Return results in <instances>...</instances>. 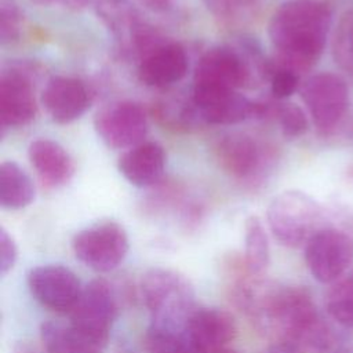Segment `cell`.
I'll return each mask as SVG.
<instances>
[{
    "label": "cell",
    "mask_w": 353,
    "mask_h": 353,
    "mask_svg": "<svg viewBox=\"0 0 353 353\" xmlns=\"http://www.w3.org/2000/svg\"><path fill=\"white\" fill-rule=\"evenodd\" d=\"M233 299L276 345L316 353L336 352L335 325L319 313L305 288L245 279L233 287Z\"/></svg>",
    "instance_id": "cell-1"
},
{
    "label": "cell",
    "mask_w": 353,
    "mask_h": 353,
    "mask_svg": "<svg viewBox=\"0 0 353 353\" xmlns=\"http://www.w3.org/2000/svg\"><path fill=\"white\" fill-rule=\"evenodd\" d=\"M332 23V10L321 0H288L272 15L269 37L276 50V66L296 73L320 59Z\"/></svg>",
    "instance_id": "cell-2"
},
{
    "label": "cell",
    "mask_w": 353,
    "mask_h": 353,
    "mask_svg": "<svg viewBox=\"0 0 353 353\" xmlns=\"http://www.w3.org/2000/svg\"><path fill=\"white\" fill-rule=\"evenodd\" d=\"M141 294L150 313V323L185 325L194 305V288L176 270L153 268L141 280Z\"/></svg>",
    "instance_id": "cell-3"
},
{
    "label": "cell",
    "mask_w": 353,
    "mask_h": 353,
    "mask_svg": "<svg viewBox=\"0 0 353 353\" xmlns=\"http://www.w3.org/2000/svg\"><path fill=\"white\" fill-rule=\"evenodd\" d=\"M266 219L273 237L281 245L295 248L321 229L323 208L301 190H285L270 201Z\"/></svg>",
    "instance_id": "cell-4"
},
{
    "label": "cell",
    "mask_w": 353,
    "mask_h": 353,
    "mask_svg": "<svg viewBox=\"0 0 353 353\" xmlns=\"http://www.w3.org/2000/svg\"><path fill=\"white\" fill-rule=\"evenodd\" d=\"M74 256L95 272H110L127 256L130 240L125 229L114 221L87 226L72 239Z\"/></svg>",
    "instance_id": "cell-5"
},
{
    "label": "cell",
    "mask_w": 353,
    "mask_h": 353,
    "mask_svg": "<svg viewBox=\"0 0 353 353\" xmlns=\"http://www.w3.org/2000/svg\"><path fill=\"white\" fill-rule=\"evenodd\" d=\"M117 312V296L112 284L105 279H94L83 287L79 301L69 312V321L106 349Z\"/></svg>",
    "instance_id": "cell-6"
},
{
    "label": "cell",
    "mask_w": 353,
    "mask_h": 353,
    "mask_svg": "<svg viewBox=\"0 0 353 353\" xmlns=\"http://www.w3.org/2000/svg\"><path fill=\"white\" fill-rule=\"evenodd\" d=\"M301 98L317 131L330 134L346 113L349 90L339 74L324 72L305 80L301 87Z\"/></svg>",
    "instance_id": "cell-7"
},
{
    "label": "cell",
    "mask_w": 353,
    "mask_h": 353,
    "mask_svg": "<svg viewBox=\"0 0 353 353\" xmlns=\"http://www.w3.org/2000/svg\"><path fill=\"white\" fill-rule=\"evenodd\" d=\"M305 262L319 283H335L353 263V237L336 228L319 229L305 244Z\"/></svg>",
    "instance_id": "cell-8"
},
{
    "label": "cell",
    "mask_w": 353,
    "mask_h": 353,
    "mask_svg": "<svg viewBox=\"0 0 353 353\" xmlns=\"http://www.w3.org/2000/svg\"><path fill=\"white\" fill-rule=\"evenodd\" d=\"M97 11L120 48L141 55V59L164 43L128 0H99Z\"/></svg>",
    "instance_id": "cell-9"
},
{
    "label": "cell",
    "mask_w": 353,
    "mask_h": 353,
    "mask_svg": "<svg viewBox=\"0 0 353 353\" xmlns=\"http://www.w3.org/2000/svg\"><path fill=\"white\" fill-rule=\"evenodd\" d=\"M94 128L108 148L131 149L143 142L148 132V117L139 103L116 101L95 113Z\"/></svg>",
    "instance_id": "cell-10"
},
{
    "label": "cell",
    "mask_w": 353,
    "mask_h": 353,
    "mask_svg": "<svg viewBox=\"0 0 353 353\" xmlns=\"http://www.w3.org/2000/svg\"><path fill=\"white\" fill-rule=\"evenodd\" d=\"M221 168L239 182L255 185L263 179L272 154L269 149L244 134L223 137L215 148Z\"/></svg>",
    "instance_id": "cell-11"
},
{
    "label": "cell",
    "mask_w": 353,
    "mask_h": 353,
    "mask_svg": "<svg viewBox=\"0 0 353 353\" xmlns=\"http://www.w3.org/2000/svg\"><path fill=\"white\" fill-rule=\"evenodd\" d=\"M26 281L32 296L55 312H70L83 291L76 273L62 265L36 266L29 270Z\"/></svg>",
    "instance_id": "cell-12"
},
{
    "label": "cell",
    "mask_w": 353,
    "mask_h": 353,
    "mask_svg": "<svg viewBox=\"0 0 353 353\" xmlns=\"http://www.w3.org/2000/svg\"><path fill=\"white\" fill-rule=\"evenodd\" d=\"M37 112L34 87L28 70L10 66L0 74V124L1 128L29 124Z\"/></svg>",
    "instance_id": "cell-13"
},
{
    "label": "cell",
    "mask_w": 353,
    "mask_h": 353,
    "mask_svg": "<svg viewBox=\"0 0 353 353\" xmlns=\"http://www.w3.org/2000/svg\"><path fill=\"white\" fill-rule=\"evenodd\" d=\"M90 102L88 88L76 77L52 76L41 92V105L58 124H68L81 117Z\"/></svg>",
    "instance_id": "cell-14"
},
{
    "label": "cell",
    "mask_w": 353,
    "mask_h": 353,
    "mask_svg": "<svg viewBox=\"0 0 353 353\" xmlns=\"http://www.w3.org/2000/svg\"><path fill=\"white\" fill-rule=\"evenodd\" d=\"M193 105L208 124L229 125L252 117L254 101H250L237 90L193 88Z\"/></svg>",
    "instance_id": "cell-15"
},
{
    "label": "cell",
    "mask_w": 353,
    "mask_h": 353,
    "mask_svg": "<svg viewBox=\"0 0 353 353\" xmlns=\"http://www.w3.org/2000/svg\"><path fill=\"white\" fill-rule=\"evenodd\" d=\"M189 69L185 48L178 43H163L148 52L138 65L139 80L149 85L164 88L181 81Z\"/></svg>",
    "instance_id": "cell-16"
},
{
    "label": "cell",
    "mask_w": 353,
    "mask_h": 353,
    "mask_svg": "<svg viewBox=\"0 0 353 353\" xmlns=\"http://www.w3.org/2000/svg\"><path fill=\"white\" fill-rule=\"evenodd\" d=\"M186 331L192 342L203 352L226 347L237 334L234 317L218 307H196L186 321Z\"/></svg>",
    "instance_id": "cell-17"
},
{
    "label": "cell",
    "mask_w": 353,
    "mask_h": 353,
    "mask_svg": "<svg viewBox=\"0 0 353 353\" xmlns=\"http://www.w3.org/2000/svg\"><path fill=\"white\" fill-rule=\"evenodd\" d=\"M117 167L131 185L149 188L156 185L164 174L165 152L156 142H141L120 156Z\"/></svg>",
    "instance_id": "cell-18"
},
{
    "label": "cell",
    "mask_w": 353,
    "mask_h": 353,
    "mask_svg": "<svg viewBox=\"0 0 353 353\" xmlns=\"http://www.w3.org/2000/svg\"><path fill=\"white\" fill-rule=\"evenodd\" d=\"M28 156L41 183L47 188L63 186L74 174L72 156L62 145L52 139H34L29 145Z\"/></svg>",
    "instance_id": "cell-19"
},
{
    "label": "cell",
    "mask_w": 353,
    "mask_h": 353,
    "mask_svg": "<svg viewBox=\"0 0 353 353\" xmlns=\"http://www.w3.org/2000/svg\"><path fill=\"white\" fill-rule=\"evenodd\" d=\"M40 339L47 353H102L105 350L70 321H44L40 325Z\"/></svg>",
    "instance_id": "cell-20"
},
{
    "label": "cell",
    "mask_w": 353,
    "mask_h": 353,
    "mask_svg": "<svg viewBox=\"0 0 353 353\" xmlns=\"http://www.w3.org/2000/svg\"><path fill=\"white\" fill-rule=\"evenodd\" d=\"M32 178L15 163L3 161L0 165V205L4 210H22L34 200Z\"/></svg>",
    "instance_id": "cell-21"
},
{
    "label": "cell",
    "mask_w": 353,
    "mask_h": 353,
    "mask_svg": "<svg viewBox=\"0 0 353 353\" xmlns=\"http://www.w3.org/2000/svg\"><path fill=\"white\" fill-rule=\"evenodd\" d=\"M143 345L148 353H203L190 339L185 325L150 323Z\"/></svg>",
    "instance_id": "cell-22"
},
{
    "label": "cell",
    "mask_w": 353,
    "mask_h": 353,
    "mask_svg": "<svg viewBox=\"0 0 353 353\" xmlns=\"http://www.w3.org/2000/svg\"><path fill=\"white\" fill-rule=\"evenodd\" d=\"M270 262V248L266 230L256 215H251L244 223V263L252 276H261Z\"/></svg>",
    "instance_id": "cell-23"
},
{
    "label": "cell",
    "mask_w": 353,
    "mask_h": 353,
    "mask_svg": "<svg viewBox=\"0 0 353 353\" xmlns=\"http://www.w3.org/2000/svg\"><path fill=\"white\" fill-rule=\"evenodd\" d=\"M328 317L343 325H353V269L332 283L325 296Z\"/></svg>",
    "instance_id": "cell-24"
},
{
    "label": "cell",
    "mask_w": 353,
    "mask_h": 353,
    "mask_svg": "<svg viewBox=\"0 0 353 353\" xmlns=\"http://www.w3.org/2000/svg\"><path fill=\"white\" fill-rule=\"evenodd\" d=\"M332 57L341 69L353 76V8L345 11L336 23Z\"/></svg>",
    "instance_id": "cell-25"
},
{
    "label": "cell",
    "mask_w": 353,
    "mask_h": 353,
    "mask_svg": "<svg viewBox=\"0 0 353 353\" xmlns=\"http://www.w3.org/2000/svg\"><path fill=\"white\" fill-rule=\"evenodd\" d=\"M273 117L277 120L285 138H298L307 131L309 121L306 113L295 103L280 102L276 105Z\"/></svg>",
    "instance_id": "cell-26"
},
{
    "label": "cell",
    "mask_w": 353,
    "mask_h": 353,
    "mask_svg": "<svg viewBox=\"0 0 353 353\" xmlns=\"http://www.w3.org/2000/svg\"><path fill=\"white\" fill-rule=\"evenodd\" d=\"M23 15L15 0H0V41L3 44L18 39Z\"/></svg>",
    "instance_id": "cell-27"
},
{
    "label": "cell",
    "mask_w": 353,
    "mask_h": 353,
    "mask_svg": "<svg viewBox=\"0 0 353 353\" xmlns=\"http://www.w3.org/2000/svg\"><path fill=\"white\" fill-rule=\"evenodd\" d=\"M270 94L276 101H284L290 98L299 88V73L288 68L276 66L270 73Z\"/></svg>",
    "instance_id": "cell-28"
},
{
    "label": "cell",
    "mask_w": 353,
    "mask_h": 353,
    "mask_svg": "<svg viewBox=\"0 0 353 353\" xmlns=\"http://www.w3.org/2000/svg\"><path fill=\"white\" fill-rule=\"evenodd\" d=\"M18 259V247L14 237L1 226L0 228V273L7 274Z\"/></svg>",
    "instance_id": "cell-29"
},
{
    "label": "cell",
    "mask_w": 353,
    "mask_h": 353,
    "mask_svg": "<svg viewBox=\"0 0 353 353\" xmlns=\"http://www.w3.org/2000/svg\"><path fill=\"white\" fill-rule=\"evenodd\" d=\"M40 6H57L68 10H80L88 6L92 0H33Z\"/></svg>",
    "instance_id": "cell-30"
},
{
    "label": "cell",
    "mask_w": 353,
    "mask_h": 353,
    "mask_svg": "<svg viewBox=\"0 0 353 353\" xmlns=\"http://www.w3.org/2000/svg\"><path fill=\"white\" fill-rule=\"evenodd\" d=\"M145 7L156 12H170L178 6V0H139Z\"/></svg>",
    "instance_id": "cell-31"
},
{
    "label": "cell",
    "mask_w": 353,
    "mask_h": 353,
    "mask_svg": "<svg viewBox=\"0 0 353 353\" xmlns=\"http://www.w3.org/2000/svg\"><path fill=\"white\" fill-rule=\"evenodd\" d=\"M269 353H296V350L287 345H274V347Z\"/></svg>",
    "instance_id": "cell-32"
},
{
    "label": "cell",
    "mask_w": 353,
    "mask_h": 353,
    "mask_svg": "<svg viewBox=\"0 0 353 353\" xmlns=\"http://www.w3.org/2000/svg\"><path fill=\"white\" fill-rule=\"evenodd\" d=\"M208 353H237L236 350L233 349H229V347H221V349H215V350H211Z\"/></svg>",
    "instance_id": "cell-33"
},
{
    "label": "cell",
    "mask_w": 353,
    "mask_h": 353,
    "mask_svg": "<svg viewBox=\"0 0 353 353\" xmlns=\"http://www.w3.org/2000/svg\"><path fill=\"white\" fill-rule=\"evenodd\" d=\"M17 353H34V352H32L30 349H26V347H22V349H19Z\"/></svg>",
    "instance_id": "cell-34"
},
{
    "label": "cell",
    "mask_w": 353,
    "mask_h": 353,
    "mask_svg": "<svg viewBox=\"0 0 353 353\" xmlns=\"http://www.w3.org/2000/svg\"><path fill=\"white\" fill-rule=\"evenodd\" d=\"M336 353H341V352H336Z\"/></svg>",
    "instance_id": "cell-35"
}]
</instances>
